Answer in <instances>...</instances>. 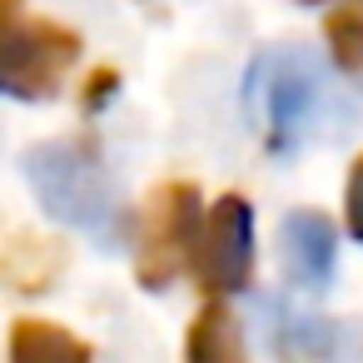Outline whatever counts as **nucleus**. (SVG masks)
<instances>
[{
	"instance_id": "obj_1",
	"label": "nucleus",
	"mask_w": 363,
	"mask_h": 363,
	"mask_svg": "<svg viewBox=\"0 0 363 363\" xmlns=\"http://www.w3.org/2000/svg\"><path fill=\"white\" fill-rule=\"evenodd\" d=\"M26 179H30V189L40 194V204L60 224L100 234V239L115 234V224H120L115 184H110V169H105V160H100V150L90 140L35 145L26 155Z\"/></svg>"
},
{
	"instance_id": "obj_2",
	"label": "nucleus",
	"mask_w": 363,
	"mask_h": 363,
	"mask_svg": "<svg viewBox=\"0 0 363 363\" xmlns=\"http://www.w3.org/2000/svg\"><path fill=\"white\" fill-rule=\"evenodd\" d=\"M75 55H80L75 30L55 21H30V26L6 21L0 26V90L21 100H45L55 95Z\"/></svg>"
},
{
	"instance_id": "obj_3",
	"label": "nucleus",
	"mask_w": 363,
	"mask_h": 363,
	"mask_svg": "<svg viewBox=\"0 0 363 363\" xmlns=\"http://www.w3.org/2000/svg\"><path fill=\"white\" fill-rule=\"evenodd\" d=\"M194 234H199V189L189 179H169L150 194L145 204V224H140V284L145 289H164L179 264L194 254Z\"/></svg>"
},
{
	"instance_id": "obj_4",
	"label": "nucleus",
	"mask_w": 363,
	"mask_h": 363,
	"mask_svg": "<svg viewBox=\"0 0 363 363\" xmlns=\"http://www.w3.org/2000/svg\"><path fill=\"white\" fill-rule=\"evenodd\" d=\"M194 274L209 294H239L254 274V209L244 194L214 199L194 234Z\"/></svg>"
},
{
	"instance_id": "obj_5",
	"label": "nucleus",
	"mask_w": 363,
	"mask_h": 363,
	"mask_svg": "<svg viewBox=\"0 0 363 363\" xmlns=\"http://www.w3.org/2000/svg\"><path fill=\"white\" fill-rule=\"evenodd\" d=\"M318 65L303 55V50H284V55H264L254 70H249V95L264 100V130H269V145L274 150H294L303 120L313 115L318 105Z\"/></svg>"
},
{
	"instance_id": "obj_6",
	"label": "nucleus",
	"mask_w": 363,
	"mask_h": 363,
	"mask_svg": "<svg viewBox=\"0 0 363 363\" xmlns=\"http://www.w3.org/2000/svg\"><path fill=\"white\" fill-rule=\"evenodd\" d=\"M333 259H338V234L333 219L313 214V209H294L279 224V264L289 274V284L298 289H323L333 279Z\"/></svg>"
},
{
	"instance_id": "obj_7",
	"label": "nucleus",
	"mask_w": 363,
	"mask_h": 363,
	"mask_svg": "<svg viewBox=\"0 0 363 363\" xmlns=\"http://www.w3.org/2000/svg\"><path fill=\"white\" fill-rule=\"evenodd\" d=\"M269 338L279 353H294V358H338V353H353L363 343L353 328H338V323L313 318V313H284V308H274Z\"/></svg>"
},
{
	"instance_id": "obj_8",
	"label": "nucleus",
	"mask_w": 363,
	"mask_h": 363,
	"mask_svg": "<svg viewBox=\"0 0 363 363\" xmlns=\"http://www.w3.org/2000/svg\"><path fill=\"white\" fill-rule=\"evenodd\" d=\"M11 358L16 363H85L90 358V343L65 333L60 323H45V318H21L16 333H11Z\"/></svg>"
},
{
	"instance_id": "obj_9",
	"label": "nucleus",
	"mask_w": 363,
	"mask_h": 363,
	"mask_svg": "<svg viewBox=\"0 0 363 363\" xmlns=\"http://www.w3.org/2000/svg\"><path fill=\"white\" fill-rule=\"evenodd\" d=\"M184 353L194 363H234L244 358V343H239V328H234V313L224 303H204L199 318L189 323V343Z\"/></svg>"
},
{
	"instance_id": "obj_10",
	"label": "nucleus",
	"mask_w": 363,
	"mask_h": 363,
	"mask_svg": "<svg viewBox=\"0 0 363 363\" xmlns=\"http://www.w3.org/2000/svg\"><path fill=\"white\" fill-rule=\"evenodd\" d=\"M323 40L328 55L343 75L363 80V0H348V6H333L323 16Z\"/></svg>"
},
{
	"instance_id": "obj_11",
	"label": "nucleus",
	"mask_w": 363,
	"mask_h": 363,
	"mask_svg": "<svg viewBox=\"0 0 363 363\" xmlns=\"http://www.w3.org/2000/svg\"><path fill=\"white\" fill-rule=\"evenodd\" d=\"M343 214H348V229H353V239L363 244V155L353 160V169H348V194H343Z\"/></svg>"
},
{
	"instance_id": "obj_12",
	"label": "nucleus",
	"mask_w": 363,
	"mask_h": 363,
	"mask_svg": "<svg viewBox=\"0 0 363 363\" xmlns=\"http://www.w3.org/2000/svg\"><path fill=\"white\" fill-rule=\"evenodd\" d=\"M308 6H318V0H308Z\"/></svg>"
}]
</instances>
